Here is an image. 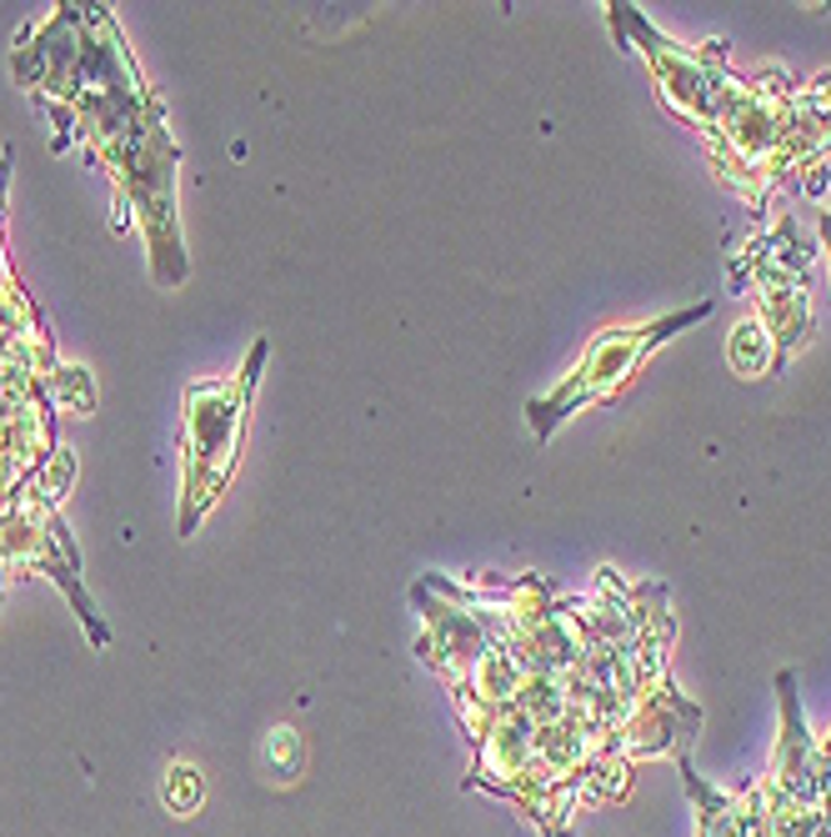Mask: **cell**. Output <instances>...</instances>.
<instances>
[{
	"label": "cell",
	"mask_w": 831,
	"mask_h": 837,
	"mask_svg": "<svg viewBox=\"0 0 831 837\" xmlns=\"http://www.w3.org/2000/svg\"><path fill=\"white\" fill-rule=\"evenodd\" d=\"M15 76L51 110L55 146L86 141L90 161L116 176L120 211L136 201L151 241L156 282L175 286L185 276V251L175 231V146L166 136L161 100L146 91L136 61L126 55L116 21L100 6H61L15 51Z\"/></svg>",
	"instance_id": "1"
},
{
	"label": "cell",
	"mask_w": 831,
	"mask_h": 837,
	"mask_svg": "<svg viewBox=\"0 0 831 837\" xmlns=\"http://www.w3.org/2000/svg\"><path fill=\"white\" fill-rule=\"evenodd\" d=\"M706 151L716 171L746 191L752 211H761L781 176L831 151V76L811 86H791L781 71L736 76L722 120L706 131Z\"/></svg>",
	"instance_id": "2"
},
{
	"label": "cell",
	"mask_w": 831,
	"mask_h": 837,
	"mask_svg": "<svg viewBox=\"0 0 831 837\" xmlns=\"http://www.w3.org/2000/svg\"><path fill=\"white\" fill-rule=\"evenodd\" d=\"M266 341L246 351L231 377L221 381H195L185 386V477H181V522L175 532L191 537L201 517L216 507L226 491L231 472L241 462V442H246V416H251V392L266 367Z\"/></svg>",
	"instance_id": "3"
},
{
	"label": "cell",
	"mask_w": 831,
	"mask_h": 837,
	"mask_svg": "<svg viewBox=\"0 0 831 837\" xmlns=\"http://www.w3.org/2000/svg\"><path fill=\"white\" fill-rule=\"evenodd\" d=\"M706 316H712V301H696V306H686V311H676V316H661V321L601 331V337L586 347V357L576 361L572 377H566L551 396H541V402L526 406V422H531V432H536V442H551L566 416L586 412L592 402L616 396L631 377H637V367L661 347V341H671L676 331L696 327V321H706Z\"/></svg>",
	"instance_id": "4"
},
{
	"label": "cell",
	"mask_w": 831,
	"mask_h": 837,
	"mask_svg": "<svg viewBox=\"0 0 831 837\" xmlns=\"http://www.w3.org/2000/svg\"><path fill=\"white\" fill-rule=\"evenodd\" d=\"M606 11H611L616 31H627L631 41L641 45V55H647V66H651V76H657V91H661L671 116H681L702 136L712 131L716 120H722L726 100H732V91H736V71L726 66V45L712 41V45H702V51H691V45L667 41L637 6H606Z\"/></svg>",
	"instance_id": "5"
},
{
	"label": "cell",
	"mask_w": 831,
	"mask_h": 837,
	"mask_svg": "<svg viewBox=\"0 0 831 837\" xmlns=\"http://www.w3.org/2000/svg\"><path fill=\"white\" fill-rule=\"evenodd\" d=\"M0 566H35V572L45 576H61L65 597L76 602V617L86 622L90 642L96 647H106L110 632L106 622L96 617V607H90L86 587H81L76 576V547H71V537H65L61 517H55L51 497H45L41 487H21L15 491V501L6 507V517H0Z\"/></svg>",
	"instance_id": "6"
},
{
	"label": "cell",
	"mask_w": 831,
	"mask_h": 837,
	"mask_svg": "<svg viewBox=\"0 0 831 837\" xmlns=\"http://www.w3.org/2000/svg\"><path fill=\"white\" fill-rule=\"evenodd\" d=\"M726 361H732L742 377H761V371H771V361H777V341H771V331L761 327V321H742V327H732V337H726Z\"/></svg>",
	"instance_id": "7"
},
{
	"label": "cell",
	"mask_w": 831,
	"mask_h": 837,
	"mask_svg": "<svg viewBox=\"0 0 831 837\" xmlns=\"http://www.w3.org/2000/svg\"><path fill=\"white\" fill-rule=\"evenodd\" d=\"M201 793H205V783L191 762H171V767H166V807H171V813H181V817L195 813Z\"/></svg>",
	"instance_id": "8"
},
{
	"label": "cell",
	"mask_w": 831,
	"mask_h": 837,
	"mask_svg": "<svg viewBox=\"0 0 831 837\" xmlns=\"http://www.w3.org/2000/svg\"><path fill=\"white\" fill-rule=\"evenodd\" d=\"M270 757H276V767H286V777L301 767V742H296L291 728H276V738H270Z\"/></svg>",
	"instance_id": "9"
},
{
	"label": "cell",
	"mask_w": 831,
	"mask_h": 837,
	"mask_svg": "<svg viewBox=\"0 0 831 837\" xmlns=\"http://www.w3.org/2000/svg\"><path fill=\"white\" fill-rule=\"evenodd\" d=\"M817 236H821V251H827V262H831V211L817 216Z\"/></svg>",
	"instance_id": "10"
}]
</instances>
